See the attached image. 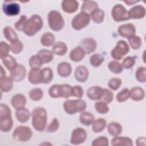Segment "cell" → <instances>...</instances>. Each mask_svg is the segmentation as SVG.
I'll return each mask as SVG.
<instances>
[{"instance_id": "cell-19", "label": "cell", "mask_w": 146, "mask_h": 146, "mask_svg": "<svg viewBox=\"0 0 146 146\" xmlns=\"http://www.w3.org/2000/svg\"><path fill=\"white\" fill-rule=\"evenodd\" d=\"M57 72L58 75L63 78L69 76L72 72L71 64L66 62H62L58 64L57 66Z\"/></svg>"}, {"instance_id": "cell-2", "label": "cell", "mask_w": 146, "mask_h": 146, "mask_svg": "<svg viewBox=\"0 0 146 146\" xmlns=\"http://www.w3.org/2000/svg\"><path fill=\"white\" fill-rule=\"evenodd\" d=\"M13 126L11 112L9 107L5 104L0 105V129L3 132L11 131Z\"/></svg>"}, {"instance_id": "cell-56", "label": "cell", "mask_w": 146, "mask_h": 146, "mask_svg": "<svg viewBox=\"0 0 146 146\" xmlns=\"http://www.w3.org/2000/svg\"><path fill=\"white\" fill-rule=\"evenodd\" d=\"M59 85L54 84L48 90V95L52 98H59Z\"/></svg>"}, {"instance_id": "cell-45", "label": "cell", "mask_w": 146, "mask_h": 146, "mask_svg": "<svg viewBox=\"0 0 146 146\" xmlns=\"http://www.w3.org/2000/svg\"><path fill=\"white\" fill-rule=\"evenodd\" d=\"M129 98V90L127 88H123L119 92L116 96V99L118 102L123 103L125 102Z\"/></svg>"}, {"instance_id": "cell-13", "label": "cell", "mask_w": 146, "mask_h": 146, "mask_svg": "<svg viewBox=\"0 0 146 146\" xmlns=\"http://www.w3.org/2000/svg\"><path fill=\"white\" fill-rule=\"evenodd\" d=\"M2 11L7 16H15L20 12V6L15 2L3 3Z\"/></svg>"}, {"instance_id": "cell-46", "label": "cell", "mask_w": 146, "mask_h": 146, "mask_svg": "<svg viewBox=\"0 0 146 146\" xmlns=\"http://www.w3.org/2000/svg\"><path fill=\"white\" fill-rule=\"evenodd\" d=\"M27 21H28V19L27 17L25 15H22L20 17L19 19L15 22L14 25L15 29L19 31H23Z\"/></svg>"}, {"instance_id": "cell-41", "label": "cell", "mask_w": 146, "mask_h": 146, "mask_svg": "<svg viewBox=\"0 0 146 146\" xmlns=\"http://www.w3.org/2000/svg\"><path fill=\"white\" fill-rule=\"evenodd\" d=\"M43 96L42 90L39 88H34L29 92L30 98L34 102L39 101Z\"/></svg>"}, {"instance_id": "cell-39", "label": "cell", "mask_w": 146, "mask_h": 146, "mask_svg": "<svg viewBox=\"0 0 146 146\" xmlns=\"http://www.w3.org/2000/svg\"><path fill=\"white\" fill-rule=\"evenodd\" d=\"M108 69L113 74H120L123 70V67L120 63L117 60H112L108 64Z\"/></svg>"}, {"instance_id": "cell-58", "label": "cell", "mask_w": 146, "mask_h": 146, "mask_svg": "<svg viewBox=\"0 0 146 146\" xmlns=\"http://www.w3.org/2000/svg\"><path fill=\"white\" fill-rule=\"evenodd\" d=\"M6 76V71L3 69V67L1 66V75H0V79L3 78L4 77Z\"/></svg>"}, {"instance_id": "cell-54", "label": "cell", "mask_w": 146, "mask_h": 146, "mask_svg": "<svg viewBox=\"0 0 146 146\" xmlns=\"http://www.w3.org/2000/svg\"><path fill=\"white\" fill-rule=\"evenodd\" d=\"M59 128V122L56 118H54L51 123L47 127V132L48 133H54L58 131Z\"/></svg>"}, {"instance_id": "cell-27", "label": "cell", "mask_w": 146, "mask_h": 146, "mask_svg": "<svg viewBox=\"0 0 146 146\" xmlns=\"http://www.w3.org/2000/svg\"><path fill=\"white\" fill-rule=\"evenodd\" d=\"M53 72L51 68L46 67L40 69L41 83L48 84L53 79Z\"/></svg>"}, {"instance_id": "cell-51", "label": "cell", "mask_w": 146, "mask_h": 146, "mask_svg": "<svg viewBox=\"0 0 146 146\" xmlns=\"http://www.w3.org/2000/svg\"><path fill=\"white\" fill-rule=\"evenodd\" d=\"M43 63L39 59L38 56L36 55H33L29 59V65L31 68H40Z\"/></svg>"}, {"instance_id": "cell-55", "label": "cell", "mask_w": 146, "mask_h": 146, "mask_svg": "<svg viewBox=\"0 0 146 146\" xmlns=\"http://www.w3.org/2000/svg\"><path fill=\"white\" fill-rule=\"evenodd\" d=\"M84 94L83 89L80 86H74L72 87L71 89V95L72 96L80 99Z\"/></svg>"}, {"instance_id": "cell-31", "label": "cell", "mask_w": 146, "mask_h": 146, "mask_svg": "<svg viewBox=\"0 0 146 146\" xmlns=\"http://www.w3.org/2000/svg\"><path fill=\"white\" fill-rule=\"evenodd\" d=\"M99 9L98 3L94 1H85L83 2L81 7V12L91 14L94 10Z\"/></svg>"}, {"instance_id": "cell-9", "label": "cell", "mask_w": 146, "mask_h": 146, "mask_svg": "<svg viewBox=\"0 0 146 146\" xmlns=\"http://www.w3.org/2000/svg\"><path fill=\"white\" fill-rule=\"evenodd\" d=\"M111 15L113 19L116 22H121L129 19L128 11L121 4H116L112 7Z\"/></svg>"}, {"instance_id": "cell-3", "label": "cell", "mask_w": 146, "mask_h": 146, "mask_svg": "<svg viewBox=\"0 0 146 146\" xmlns=\"http://www.w3.org/2000/svg\"><path fill=\"white\" fill-rule=\"evenodd\" d=\"M43 24L42 17L39 15L34 14L28 19L23 31L27 36H32L42 29Z\"/></svg>"}, {"instance_id": "cell-4", "label": "cell", "mask_w": 146, "mask_h": 146, "mask_svg": "<svg viewBox=\"0 0 146 146\" xmlns=\"http://www.w3.org/2000/svg\"><path fill=\"white\" fill-rule=\"evenodd\" d=\"M87 108L86 103L82 99L67 100L63 103L65 112L69 115H74L77 112H82Z\"/></svg>"}, {"instance_id": "cell-50", "label": "cell", "mask_w": 146, "mask_h": 146, "mask_svg": "<svg viewBox=\"0 0 146 146\" xmlns=\"http://www.w3.org/2000/svg\"><path fill=\"white\" fill-rule=\"evenodd\" d=\"M121 80L120 78H111L108 83V86L111 90L113 91H116L118 90L121 85Z\"/></svg>"}, {"instance_id": "cell-21", "label": "cell", "mask_w": 146, "mask_h": 146, "mask_svg": "<svg viewBox=\"0 0 146 146\" xmlns=\"http://www.w3.org/2000/svg\"><path fill=\"white\" fill-rule=\"evenodd\" d=\"M26 103V97L21 94H17L14 95L11 99V104L15 109L24 107Z\"/></svg>"}, {"instance_id": "cell-53", "label": "cell", "mask_w": 146, "mask_h": 146, "mask_svg": "<svg viewBox=\"0 0 146 146\" xmlns=\"http://www.w3.org/2000/svg\"><path fill=\"white\" fill-rule=\"evenodd\" d=\"M92 146H108V140L105 136H100L92 141Z\"/></svg>"}, {"instance_id": "cell-43", "label": "cell", "mask_w": 146, "mask_h": 146, "mask_svg": "<svg viewBox=\"0 0 146 146\" xmlns=\"http://www.w3.org/2000/svg\"><path fill=\"white\" fill-rule=\"evenodd\" d=\"M128 40L131 48L134 50H137L140 48L142 44L141 38L139 36L135 35L128 38Z\"/></svg>"}, {"instance_id": "cell-12", "label": "cell", "mask_w": 146, "mask_h": 146, "mask_svg": "<svg viewBox=\"0 0 146 146\" xmlns=\"http://www.w3.org/2000/svg\"><path fill=\"white\" fill-rule=\"evenodd\" d=\"M79 47L82 48L86 54H90L95 51L97 47V43L93 38H86L81 40Z\"/></svg>"}, {"instance_id": "cell-17", "label": "cell", "mask_w": 146, "mask_h": 146, "mask_svg": "<svg viewBox=\"0 0 146 146\" xmlns=\"http://www.w3.org/2000/svg\"><path fill=\"white\" fill-rule=\"evenodd\" d=\"M89 76V72L84 66H79L75 70V78L76 80L81 83H84L87 80Z\"/></svg>"}, {"instance_id": "cell-23", "label": "cell", "mask_w": 146, "mask_h": 146, "mask_svg": "<svg viewBox=\"0 0 146 146\" xmlns=\"http://www.w3.org/2000/svg\"><path fill=\"white\" fill-rule=\"evenodd\" d=\"M85 55L84 51L78 46L71 51L70 52V59L74 62H79L84 59Z\"/></svg>"}, {"instance_id": "cell-8", "label": "cell", "mask_w": 146, "mask_h": 146, "mask_svg": "<svg viewBox=\"0 0 146 146\" xmlns=\"http://www.w3.org/2000/svg\"><path fill=\"white\" fill-rule=\"evenodd\" d=\"M129 52V47L128 43L125 40H119L117 42L115 47L111 51V55L113 59L119 60Z\"/></svg>"}, {"instance_id": "cell-18", "label": "cell", "mask_w": 146, "mask_h": 146, "mask_svg": "<svg viewBox=\"0 0 146 146\" xmlns=\"http://www.w3.org/2000/svg\"><path fill=\"white\" fill-rule=\"evenodd\" d=\"M79 7V2L75 0H65L62 2V10L68 14L76 12Z\"/></svg>"}, {"instance_id": "cell-47", "label": "cell", "mask_w": 146, "mask_h": 146, "mask_svg": "<svg viewBox=\"0 0 146 146\" xmlns=\"http://www.w3.org/2000/svg\"><path fill=\"white\" fill-rule=\"evenodd\" d=\"M10 49L13 53L15 54H19L23 49V44L21 40L18 39L15 42L11 43Z\"/></svg>"}, {"instance_id": "cell-24", "label": "cell", "mask_w": 146, "mask_h": 146, "mask_svg": "<svg viewBox=\"0 0 146 146\" xmlns=\"http://www.w3.org/2000/svg\"><path fill=\"white\" fill-rule=\"evenodd\" d=\"M28 79L32 84L36 85L41 83L40 68H31L29 72Z\"/></svg>"}, {"instance_id": "cell-33", "label": "cell", "mask_w": 146, "mask_h": 146, "mask_svg": "<svg viewBox=\"0 0 146 146\" xmlns=\"http://www.w3.org/2000/svg\"><path fill=\"white\" fill-rule=\"evenodd\" d=\"M55 38L54 35L50 32H46L44 33L40 39L42 45L45 47H50L54 44Z\"/></svg>"}, {"instance_id": "cell-28", "label": "cell", "mask_w": 146, "mask_h": 146, "mask_svg": "<svg viewBox=\"0 0 146 146\" xmlns=\"http://www.w3.org/2000/svg\"><path fill=\"white\" fill-rule=\"evenodd\" d=\"M67 46L65 43L63 42H58L53 44L52 52L58 56H63L67 53Z\"/></svg>"}, {"instance_id": "cell-6", "label": "cell", "mask_w": 146, "mask_h": 146, "mask_svg": "<svg viewBox=\"0 0 146 146\" xmlns=\"http://www.w3.org/2000/svg\"><path fill=\"white\" fill-rule=\"evenodd\" d=\"M33 132L29 127L19 125L14 130L12 136L14 140L19 142H26L30 140L32 137Z\"/></svg>"}, {"instance_id": "cell-10", "label": "cell", "mask_w": 146, "mask_h": 146, "mask_svg": "<svg viewBox=\"0 0 146 146\" xmlns=\"http://www.w3.org/2000/svg\"><path fill=\"white\" fill-rule=\"evenodd\" d=\"M87 138V133L86 131L81 127L76 128L71 133L70 143L75 145H80L84 143Z\"/></svg>"}, {"instance_id": "cell-11", "label": "cell", "mask_w": 146, "mask_h": 146, "mask_svg": "<svg viewBox=\"0 0 146 146\" xmlns=\"http://www.w3.org/2000/svg\"><path fill=\"white\" fill-rule=\"evenodd\" d=\"M117 32L121 37L128 39L135 35L136 28L132 23L123 24L119 26Z\"/></svg>"}, {"instance_id": "cell-16", "label": "cell", "mask_w": 146, "mask_h": 146, "mask_svg": "<svg viewBox=\"0 0 146 146\" xmlns=\"http://www.w3.org/2000/svg\"><path fill=\"white\" fill-rule=\"evenodd\" d=\"M145 9L143 6L141 5L135 6L128 11L129 19L131 18L133 19H139L143 18L145 15Z\"/></svg>"}, {"instance_id": "cell-15", "label": "cell", "mask_w": 146, "mask_h": 146, "mask_svg": "<svg viewBox=\"0 0 146 146\" xmlns=\"http://www.w3.org/2000/svg\"><path fill=\"white\" fill-rule=\"evenodd\" d=\"M103 94V88L98 86L90 87L87 91V97L92 100H101Z\"/></svg>"}, {"instance_id": "cell-32", "label": "cell", "mask_w": 146, "mask_h": 146, "mask_svg": "<svg viewBox=\"0 0 146 146\" xmlns=\"http://www.w3.org/2000/svg\"><path fill=\"white\" fill-rule=\"evenodd\" d=\"M94 120V116L91 112L86 111L81 112L79 116V121L83 125L85 126H90L92 124Z\"/></svg>"}, {"instance_id": "cell-5", "label": "cell", "mask_w": 146, "mask_h": 146, "mask_svg": "<svg viewBox=\"0 0 146 146\" xmlns=\"http://www.w3.org/2000/svg\"><path fill=\"white\" fill-rule=\"evenodd\" d=\"M49 27L54 31H60L64 26V21L59 12L56 10L50 11L47 16Z\"/></svg>"}, {"instance_id": "cell-35", "label": "cell", "mask_w": 146, "mask_h": 146, "mask_svg": "<svg viewBox=\"0 0 146 146\" xmlns=\"http://www.w3.org/2000/svg\"><path fill=\"white\" fill-rule=\"evenodd\" d=\"M107 126V121L103 118H98L92 123V131L95 133H99L103 131Z\"/></svg>"}, {"instance_id": "cell-52", "label": "cell", "mask_w": 146, "mask_h": 146, "mask_svg": "<svg viewBox=\"0 0 146 146\" xmlns=\"http://www.w3.org/2000/svg\"><path fill=\"white\" fill-rule=\"evenodd\" d=\"M121 64L123 68L125 69H129L135 65V59L133 57L128 56L123 59Z\"/></svg>"}, {"instance_id": "cell-22", "label": "cell", "mask_w": 146, "mask_h": 146, "mask_svg": "<svg viewBox=\"0 0 146 146\" xmlns=\"http://www.w3.org/2000/svg\"><path fill=\"white\" fill-rule=\"evenodd\" d=\"M15 113L17 120L22 123L28 121L31 116L29 111L25 107L16 109Z\"/></svg>"}, {"instance_id": "cell-44", "label": "cell", "mask_w": 146, "mask_h": 146, "mask_svg": "<svg viewBox=\"0 0 146 146\" xmlns=\"http://www.w3.org/2000/svg\"><path fill=\"white\" fill-rule=\"evenodd\" d=\"M94 107H95V111L98 113L102 115L106 114L108 113L109 111V108H108V106H107V104L102 101L96 102L95 104Z\"/></svg>"}, {"instance_id": "cell-7", "label": "cell", "mask_w": 146, "mask_h": 146, "mask_svg": "<svg viewBox=\"0 0 146 146\" xmlns=\"http://www.w3.org/2000/svg\"><path fill=\"white\" fill-rule=\"evenodd\" d=\"M90 15L84 12H80L71 21V26L72 28L76 30H80L87 26L90 22Z\"/></svg>"}, {"instance_id": "cell-34", "label": "cell", "mask_w": 146, "mask_h": 146, "mask_svg": "<svg viewBox=\"0 0 146 146\" xmlns=\"http://www.w3.org/2000/svg\"><path fill=\"white\" fill-rule=\"evenodd\" d=\"M3 34L5 38L10 43L18 40V35L11 26H6L3 29Z\"/></svg>"}, {"instance_id": "cell-29", "label": "cell", "mask_w": 146, "mask_h": 146, "mask_svg": "<svg viewBox=\"0 0 146 146\" xmlns=\"http://www.w3.org/2000/svg\"><path fill=\"white\" fill-rule=\"evenodd\" d=\"M111 145L112 146H132L133 145V142L132 140L128 137H123L118 136L116 137H114L112 139Z\"/></svg>"}, {"instance_id": "cell-57", "label": "cell", "mask_w": 146, "mask_h": 146, "mask_svg": "<svg viewBox=\"0 0 146 146\" xmlns=\"http://www.w3.org/2000/svg\"><path fill=\"white\" fill-rule=\"evenodd\" d=\"M146 139L145 137H139L136 140V145H145Z\"/></svg>"}, {"instance_id": "cell-42", "label": "cell", "mask_w": 146, "mask_h": 146, "mask_svg": "<svg viewBox=\"0 0 146 146\" xmlns=\"http://www.w3.org/2000/svg\"><path fill=\"white\" fill-rule=\"evenodd\" d=\"M136 79L140 83L146 82V68L144 66H140L137 68L135 72Z\"/></svg>"}, {"instance_id": "cell-37", "label": "cell", "mask_w": 146, "mask_h": 146, "mask_svg": "<svg viewBox=\"0 0 146 146\" xmlns=\"http://www.w3.org/2000/svg\"><path fill=\"white\" fill-rule=\"evenodd\" d=\"M91 19L96 23H101L104 19V12L103 10L97 9L90 14Z\"/></svg>"}, {"instance_id": "cell-20", "label": "cell", "mask_w": 146, "mask_h": 146, "mask_svg": "<svg viewBox=\"0 0 146 146\" xmlns=\"http://www.w3.org/2000/svg\"><path fill=\"white\" fill-rule=\"evenodd\" d=\"M144 97V90L140 87H134L129 90V98L133 101L139 102L142 100Z\"/></svg>"}, {"instance_id": "cell-38", "label": "cell", "mask_w": 146, "mask_h": 146, "mask_svg": "<svg viewBox=\"0 0 146 146\" xmlns=\"http://www.w3.org/2000/svg\"><path fill=\"white\" fill-rule=\"evenodd\" d=\"M72 86L68 84H62L59 85V96L60 98L67 99L71 95Z\"/></svg>"}, {"instance_id": "cell-40", "label": "cell", "mask_w": 146, "mask_h": 146, "mask_svg": "<svg viewBox=\"0 0 146 146\" xmlns=\"http://www.w3.org/2000/svg\"><path fill=\"white\" fill-rule=\"evenodd\" d=\"M104 60V58L102 55L98 53H96L93 54L90 57V64L92 66L94 67H98L102 64Z\"/></svg>"}, {"instance_id": "cell-1", "label": "cell", "mask_w": 146, "mask_h": 146, "mask_svg": "<svg viewBox=\"0 0 146 146\" xmlns=\"http://www.w3.org/2000/svg\"><path fill=\"white\" fill-rule=\"evenodd\" d=\"M47 115L45 108L38 107L34 108L31 113V123L33 128L37 131H43L47 125Z\"/></svg>"}, {"instance_id": "cell-25", "label": "cell", "mask_w": 146, "mask_h": 146, "mask_svg": "<svg viewBox=\"0 0 146 146\" xmlns=\"http://www.w3.org/2000/svg\"><path fill=\"white\" fill-rule=\"evenodd\" d=\"M43 64L51 62L54 58V54L47 49L40 50L36 55Z\"/></svg>"}, {"instance_id": "cell-30", "label": "cell", "mask_w": 146, "mask_h": 146, "mask_svg": "<svg viewBox=\"0 0 146 146\" xmlns=\"http://www.w3.org/2000/svg\"><path fill=\"white\" fill-rule=\"evenodd\" d=\"M13 79L11 76H6L0 79V88L2 92H8L13 87Z\"/></svg>"}, {"instance_id": "cell-48", "label": "cell", "mask_w": 146, "mask_h": 146, "mask_svg": "<svg viewBox=\"0 0 146 146\" xmlns=\"http://www.w3.org/2000/svg\"><path fill=\"white\" fill-rule=\"evenodd\" d=\"M113 99V94L111 91L107 88H103V94L101 100L107 104L111 103Z\"/></svg>"}, {"instance_id": "cell-36", "label": "cell", "mask_w": 146, "mask_h": 146, "mask_svg": "<svg viewBox=\"0 0 146 146\" xmlns=\"http://www.w3.org/2000/svg\"><path fill=\"white\" fill-rule=\"evenodd\" d=\"M1 60L5 67L10 71L13 70L18 64L15 59L10 55L2 58Z\"/></svg>"}, {"instance_id": "cell-26", "label": "cell", "mask_w": 146, "mask_h": 146, "mask_svg": "<svg viewBox=\"0 0 146 146\" xmlns=\"http://www.w3.org/2000/svg\"><path fill=\"white\" fill-rule=\"evenodd\" d=\"M122 129L121 124L117 122L112 121L107 125V131L109 135L113 137L119 136L122 132Z\"/></svg>"}, {"instance_id": "cell-14", "label": "cell", "mask_w": 146, "mask_h": 146, "mask_svg": "<svg viewBox=\"0 0 146 146\" xmlns=\"http://www.w3.org/2000/svg\"><path fill=\"white\" fill-rule=\"evenodd\" d=\"M26 75V68L21 64H18L16 67L10 71V76L14 81H21L25 79Z\"/></svg>"}, {"instance_id": "cell-59", "label": "cell", "mask_w": 146, "mask_h": 146, "mask_svg": "<svg viewBox=\"0 0 146 146\" xmlns=\"http://www.w3.org/2000/svg\"><path fill=\"white\" fill-rule=\"evenodd\" d=\"M139 1H132V0H128V1H124V2L127 5H133V4H135L136 3L138 2Z\"/></svg>"}, {"instance_id": "cell-49", "label": "cell", "mask_w": 146, "mask_h": 146, "mask_svg": "<svg viewBox=\"0 0 146 146\" xmlns=\"http://www.w3.org/2000/svg\"><path fill=\"white\" fill-rule=\"evenodd\" d=\"M10 49V45H9L6 42L1 41L0 43V58L1 59L9 55Z\"/></svg>"}]
</instances>
